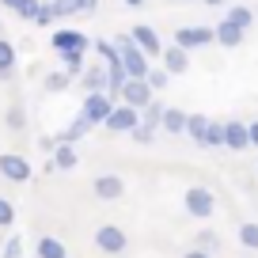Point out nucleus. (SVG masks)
<instances>
[{"instance_id": "f257e3e1", "label": "nucleus", "mask_w": 258, "mask_h": 258, "mask_svg": "<svg viewBox=\"0 0 258 258\" xmlns=\"http://www.w3.org/2000/svg\"><path fill=\"white\" fill-rule=\"evenodd\" d=\"M118 49H121V64H125V73H129V80H148V57L137 49V42L129 38V34H121L118 38Z\"/></svg>"}, {"instance_id": "f03ea898", "label": "nucleus", "mask_w": 258, "mask_h": 258, "mask_svg": "<svg viewBox=\"0 0 258 258\" xmlns=\"http://www.w3.org/2000/svg\"><path fill=\"white\" fill-rule=\"evenodd\" d=\"M182 205H186V213H190L194 220H209L213 209H217V198L209 194V186H190V190L182 194Z\"/></svg>"}, {"instance_id": "7ed1b4c3", "label": "nucleus", "mask_w": 258, "mask_h": 258, "mask_svg": "<svg viewBox=\"0 0 258 258\" xmlns=\"http://www.w3.org/2000/svg\"><path fill=\"white\" fill-rule=\"evenodd\" d=\"M49 42H53L57 57H76V53L84 57V53H88V34H84V31H69V27L61 31V27H57Z\"/></svg>"}, {"instance_id": "20e7f679", "label": "nucleus", "mask_w": 258, "mask_h": 258, "mask_svg": "<svg viewBox=\"0 0 258 258\" xmlns=\"http://www.w3.org/2000/svg\"><path fill=\"white\" fill-rule=\"evenodd\" d=\"M114 106H118V103H114L106 91H99V95H84V110L80 114L91 121V125H106V118L114 114Z\"/></svg>"}, {"instance_id": "39448f33", "label": "nucleus", "mask_w": 258, "mask_h": 258, "mask_svg": "<svg viewBox=\"0 0 258 258\" xmlns=\"http://www.w3.org/2000/svg\"><path fill=\"white\" fill-rule=\"evenodd\" d=\"M121 103L145 114L148 106L156 103V91H152V84H148V80H129V84H125V91H121Z\"/></svg>"}, {"instance_id": "423d86ee", "label": "nucleus", "mask_w": 258, "mask_h": 258, "mask_svg": "<svg viewBox=\"0 0 258 258\" xmlns=\"http://www.w3.org/2000/svg\"><path fill=\"white\" fill-rule=\"evenodd\" d=\"M209 42H217V31H213V27H178L175 31V46H182L186 53L209 46Z\"/></svg>"}, {"instance_id": "0eeeda50", "label": "nucleus", "mask_w": 258, "mask_h": 258, "mask_svg": "<svg viewBox=\"0 0 258 258\" xmlns=\"http://www.w3.org/2000/svg\"><path fill=\"white\" fill-rule=\"evenodd\" d=\"M103 129H110V133H129V137H133V129H141V110L118 103V106H114V114L106 118Z\"/></svg>"}, {"instance_id": "6e6552de", "label": "nucleus", "mask_w": 258, "mask_h": 258, "mask_svg": "<svg viewBox=\"0 0 258 258\" xmlns=\"http://www.w3.org/2000/svg\"><path fill=\"white\" fill-rule=\"evenodd\" d=\"M95 247L103 250V254H121V250L129 247V235L121 232L118 224H103V228L95 232Z\"/></svg>"}, {"instance_id": "1a4fd4ad", "label": "nucleus", "mask_w": 258, "mask_h": 258, "mask_svg": "<svg viewBox=\"0 0 258 258\" xmlns=\"http://www.w3.org/2000/svg\"><path fill=\"white\" fill-rule=\"evenodd\" d=\"M129 38L137 42V49H141L145 57H163V42H160V34H156V27L137 23L133 31H129Z\"/></svg>"}, {"instance_id": "9d476101", "label": "nucleus", "mask_w": 258, "mask_h": 258, "mask_svg": "<svg viewBox=\"0 0 258 258\" xmlns=\"http://www.w3.org/2000/svg\"><path fill=\"white\" fill-rule=\"evenodd\" d=\"M0 175L8 178V182H27V178H31V163H27V156L4 152V156H0Z\"/></svg>"}, {"instance_id": "9b49d317", "label": "nucleus", "mask_w": 258, "mask_h": 258, "mask_svg": "<svg viewBox=\"0 0 258 258\" xmlns=\"http://www.w3.org/2000/svg\"><path fill=\"white\" fill-rule=\"evenodd\" d=\"M91 194L103 198V202H118L121 194H125V182H121L118 175H99L95 182H91Z\"/></svg>"}, {"instance_id": "f8f14e48", "label": "nucleus", "mask_w": 258, "mask_h": 258, "mask_svg": "<svg viewBox=\"0 0 258 258\" xmlns=\"http://www.w3.org/2000/svg\"><path fill=\"white\" fill-rule=\"evenodd\" d=\"M224 148H232V152L250 148V125H243V121H224Z\"/></svg>"}, {"instance_id": "ddd939ff", "label": "nucleus", "mask_w": 258, "mask_h": 258, "mask_svg": "<svg viewBox=\"0 0 258 258\" xmlns=\"http://www.w3.org/2000/svg\"><path fill=\"white\" fill-rule=\"evenodd\" d=\"M163 69H167L171 76H182L186 69H190V53H186L182 46H167L163 49Z\"/></svg>"}, {"instance_id": "4468645a", "label": "nucleus", "mask_w": 258, "mask_h": 258, "mask_svg": "<svg viewBox=\"0 0 258 258\" xmlns=\"http://www.w3.org/2000/svg\"><path fill=\"white\" fill-rule=\"evenodd\" d=\"M110 84H106V64H88V73H84V91L88 95H99V91H106Z\"/></svg>"}, {"instance_id": "2eb2a0df", "label": "nucleus", "mask_w": 258, "mask_h": 258, "mask_svg": "<svg viewBox=\"0 0 258 258\" xmlns=\"http://www.w3.org/2000/svg\"><path fill=\"white\" fill-rule=\"evenodd\" d=\"M91 129H95V125H91V121H88V118L80 114V118H76V121H73L69 129H61V133H57V145H76L80 137H88Z\"/></svg>"}, {"instance_id": "dca6fc26", "label": "nucleus", "mask_w": 258, "mask_h": 258, "mask_svg": "<svg viewBox=\"0 0 258 258\" xmlns=\"http://www.w3.org/2000/svg\"><path fill=\"white\" fill-rule=\"evenodd\" d=\"M213 31H217V42H220V46H228V49H235L243 38H247V31H239V27H235V23H228V19H220V23L213 27Z\"/></svg>"}, {"instance_id": "f3484780", "label": "nucleus", "mask_w": 258, "mask_h": 258, "mask_svg": "<svg viewBox=\"0 0 258 258\" xmlns=\"http://www.w3.org/2000/svg\"><path fill=\"white\" fill-rule=\"evenodd\" d=\"M34 254L38 258H69V250H64V243L57 239V235H42V239L34 243Z\"/></svg>"}, {"instance_id": "a211bd4d", "label": "nucleus", "mask_w": 258, "mask_h": 258, "mask_svg": "<svg viewBox=\"0 0 258 258\" xmlns=\"http://www.w3.org/2000/svg\"><path fill=\"white\" fill-rule=\"evenodd\" d=\"M209 125L213 121L205 118V114H190V125H186V133H190V141L198 148H205V137H209Z\"/></svg>"}, {"instance_id": "6ab92c4d", "label": "nucleus", "mask_w": 258, "mask_h": 258, "mask_svg": "<svg viewBox=\"0 0 258 258\" xmlns=\"http://www.w3.org/2000/svg\"><path fill=\"white\" fill-rule=\"evenodd\" d=\"M76 163H80V156H76V148H73V145H57L53 163H49V167H53V171H73Z\"/></svg>"}, {"instance_id": "aec40b11", "label": "nucleus", "mask_w": 258, "mask_h": 258, "mask_svg": "<svg viewBox=\"0 0 258 258\" xmlns=\"http://www.w3.org/2000/svg\"><path fill=\"white\" fill-rule=\"evenodd\" d=\"M186 125H190V114L178 110V106H167V114H163V125H160V129H167V133H186Z\"/></svg>"}, {"instance_id": "412c9836", "label": "nucleus", "mask_w": 258, "mask_h": 258, "mask_svg": "<svg viewBox=\"0 0 258 258\" xmlns=\"http://www.w3.org/2000/svg\"><path fill=\"white\" fill-rule=\"evenodd\" d=\"M254 16H258V12H250L247 4H232V8L224 12V19H228V23H235L239 31H247V27L254 23Z\"/></svg>"}, {"instance_id": "4be33fe9", "label": "nucleus", "mask_w": 258, "mask_h": 258, "mask_svg": "<svg viewBox=\"0 0 258 258\" xmlns=\"http://www.w3.org/2000/svg\"><path fill=\"white\" fill-rule=\"evenodd\" d=\"M91 46H95V53H99V57H103V61H106V69H110V64H121V49L114 46L110 38H95V42H91Z\"/></svg>"}, {"instance_id": "5701e85b", "label": "nucleus", "mask_w": 258, "mask_h": 258, "mask_svg": "<svg viewBox=\"0 0 258 258\" xmlns=\"http://www.w3.org/2000/svg\"><path fill=\"white\" fill-rule=\"evenodd\" d=\"M12 73H16V46L0 38V80H8Z\"/></svg>"}, {"instance_id": "b1692460", "label": "nucleus", "mask_w": 258, "mask_h": 258, "mask_svg": "<svg viewBox=\"0 0 258 258\" xmlns=\"http://www.w3.org/2000/svg\"><path fill=\"white\" fill-rule=\"evenodd\" d=\"M163 114H167V106H163V103H152L145 114H141V125H145V129H152V133H156V129L163 125Z\"/></svg>"}, {"instance_id": "393cba45", "label": "nucleus", "mask_w": 258, "mask_h": 258, "mask_svg": "<svg viewBox=\"0 0 258 258\" xmlns=\"http://www.w3.org/2000/svg\"><path fill=\"white\" fill-rule=\"evenodd\" d=\"M49 12H53L57 19H64V16H84V12H80V0H49Z\"/></svg>"}, {"instance_id": "a878e982", "label": "nucleus", "mask_w": 258, "mask_h": 258, "mask_svg": "<svg viewBox=\"0 0 258 258\" xmlns=\"http://www.w3.org/2000/svg\"><path fill=\"white\" fill-rule=\"evenodd\" d=\"M239 243L247 250H258V224H239Z\"/></svg>"}, {"instance_id": "bb28decb", "label": "nucleus", "mask_w": 258, "mask_h": 258, "mask_svg": "<svg viewBox=\"0 0 258 258\" xmlns=\"http://www.w3.org/2000/svg\"><path fill=\"white\" fill-rule=\"evenodd\" d=\"M42 0H23V8H19V19H31V23H38V16H42Z\"/></svg>"}, {"instance_id": "cd10ccee", "label": "nucleus", "mask_w": 258, "mask_h": 258, "mask_svg": "<svg viewBox=\"0 0 258 258\" xmlns=\"http://www.w3.org/2000/svg\"><path fill=\"white\" fill-rule=\"evenodd\" d=\"M220 145H224V121H213L209 137H205V148H220Z\"/></svg>"}, {"instance_id": "c85d7f7f", "label": "nucleus", "mask_w": 258, "mask_h": 258, "mask_svg": "<svg viewBox=\"0 0 258 258\" xmlns=\"http://www.w3.org/2000/svg\"><path fill=\"white\" fill-rule=\"evenodd\" d=\"M12 224H16V209H12L8 198H0V232H4V228H12Z\"/></svg>"}, {"instance_id": "c756f323", "label": "nucleus", "mask_w": 258, "mask_h": 258, "mask_svg": "<svg viewBox=\"0 0 258 258\" xmlns=\"http://www.w3.org/2000/svg\"><path fill=\"white\" fill-rule=\"evenodd\" d=\"M148 84H152V91H163L171 84V73L167 69H152V73H148Z\"/></svg>"}, {"instance_id": "7c9ffc66", "label": "nucleus", "mask_w": 258, "mask_h": 258, "mask_svg": "<svg viewBox=\"0 0 258 258\" xmlns=\"http://www.w3.org/2000/svg\"><path fill=\"white\" fill-rule=\"evenodd\" d=\"M73 84V76L69 73H53V76H46V91H64Z\"/></svg>"}, {"instance_id": "2f4dec72", "label": "nucleus", "mask_w": 258, "mask_h": 258, "mask_svg": "<svg viewBox=\"0 0 258 258\" xmlns=\"http://www.w3.org/2000/svg\"><path fill=\"white\" fill-rule=\"evenodd\" d=\"M0 258H23V239L12 235V239L4 243V250H0Z\"/></svg>"}, {"instance_id": "473e14b6", "label": "nucleus", "mask_w": 258, "mask_h": 258, "mask_svg": "<svg viewBox=\"0 0 258 258\" xmlns=\"http://www.w3.org/2000/svg\"><path fill=\"white\" fill-rule=\"evenodd\" d=\"M198 250H209L213 254V250H220V239L213 232H198Z\"/></svg>"}, {"instance_id": "72a5a7b5", "label": "nucleus", "mask_w": 258, "mask_h": 258, "mask_svg": "<svg viewBox=\"0 0 258 258\" xmlns=\"http://www.w3.org/2000/svg\"><path fill=\"white\" fill-rule=\"evenodd\" d=\"M61 64H64V73L73 76V73H84V57L76 53V57H61Z\"/></svg>"}, {"instance_id": "f704fd0d", "label": "nucleus", "mask_w": 258, "mask_h": 258, "mask_svg": "<svg viewBox=\"0 0 258 258\" xmlns=\"http://www.w3.org/2000/svg\"><path fill=\"white\" fill-rule=\"evenodd\" d=\"M152 137H156V133H152V129H145V125L133 129V141H137V145H152Z\"/></svg>"}, {"instance_id": "c9c22d12", "label": "nucleus", "mask_w": 258, "mask_h": 258, "mask_svg": "<svg viewBox=\"0 0 258 258\" xmlns=\"http://www.w3.org/2000/svg\"><path fill=\"white\" fill-rule=\"evenodd\" d=\"M8 125L12 129H23V110H19V106H12V110H8Z\"/></svg>"}, {"instance_id": "e433bc0d", "label": "nucleus", "mask_w": 258, "mask_h": 258, "mask_svg": "<svg viewBox=\"0 0 258 258\" xmlns=\"http://www.w3.org/2000/svg\"><path fill=\"white\" fill-rule=\"evenodd\" d=\"M53 12H49V4H46V8H42V16H38V27H53Z\"/></svg>"}, {"instance_id": "4c0bfd02", "label": "nucleus", "mask_w": 258, "mask_h": 258, "mask_svg": "<svg viewBox=\"0 0 258 258\" xmlns=\"http://www.w3.org/2000/svg\"><path fill=\"white\" fill-rule=\"evenodd\" d=\"M95 8H99V0H80V12H84V16H91Z\"/></svg>"}, {"instance_id": "58836bf2", "label": "nucleus", "mask_w": 258, "mask_h": 258, "mask_svg": "<svg viewBox=\"0 0 258 258\" xmlns=\"http://www.w3.org/2000/svg\"><path fill=\"white\" fill-rule=\"evenodd\" d=\"M182 258H213V254H209V250H198V247H194V250H186Z\"/></svg>"}, {"instance_id": "ea45409f", "label": "nucleus", "mask_w": 258, "mask_h": 258, "mask_svg": "<svg viewBox=\"0 0 258 258\" xmlns=\"http://www.w3.org/2000/svg\"><path fill=\"white\" fill-rule=\"evenodd\" d=\"M250 148H258V121H250Z\"/></svg>"}, {"instance_id": "a19ab883", "label": "nucleus", "mask_w": 258, "mask_h": 258, "mask_svg": "<svg viewBox=\"0 0 258 258\" xmlns=\"http://www.w3.org/2000/svg\"><path fill=\"white\" fill-rule=\"evenodd\" d=\"M0 4H4V8H12V12H19V8H23V0H0Z\"/></svg>"}, {"instance_id": "79ce46f5", "label": "nucleus", "mask_w": 258, "mask_h": 258, "mask_svg": "<svg viewBox=\"0 0 258 258\" xmlns=\"http://www.w3.org/2000/svg\"><path fill=\"white\" fill-rule=\"evenodd\" d=\"M202 4H209V8H220V4H228V0H202Z\"/></svg>"}, {"instance_id": "37998d69", "label": "nucleus", "mask_w": 258, "mask_h": 258, "mask_svg": "<svg viewBox=\"0 0 258 258\" xmlns=\"http://www.w3.org/2000/svg\"><path fill=\"white\" fill-rule=\"evenodd\" d=\"M125 4H129V8H141V4H145V0H125Z\"/></svg>"}, {"instance_id": "c03bdc74", "label": "nucleus", "mask_w": 258, "mask_h": 258, "mask_svg": "<svg viewBox=\"0 0 258 258\" xmlns=\"http://www.w3.org/2000/svg\"><path fill=\"white\" fill-rule=\"evenodd\" d=\"M4 243H8V239H0V250H4Z\"/></svg>"}, {"instance_id": "a18cd8bd", "label": "nucleus", "mask_w": 258, "mask_h": 258, "mask_svg": "<svg viewBox=\"0 0 258 258\" xmlns=\"http://www.w3.org/2000/svg\"><path fill=\"white\" fill-rule=\"evenodd\" d=\"M0 31H4V23H0Z\"/></svg>"}]
</instances>
